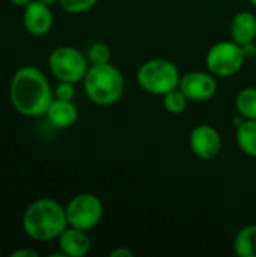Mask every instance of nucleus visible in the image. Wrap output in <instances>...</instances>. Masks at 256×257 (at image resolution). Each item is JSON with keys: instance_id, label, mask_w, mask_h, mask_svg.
I'll return each instance as SVG.
<instances>
[{"instance_id": "f257e3e1", "label": "nucleus", "mask_w": 256, "mask_h": 257, "mask_svg": "<svg viewBox=\"0 0 256 257\" xmlns=\"http://www.w3.org/2000/svg\"><path fill=\"white\" fill-rule=\"evenodd\" d=\"M9 96L17 113L26 117H39L45 116L53 102L54 90L41 69L26 65L12 75Z\"/></svg>"}, {"instance_id": "f03ea898", "label": "nucleus", "mask_w": 256, "mask_h": 257, "mask_svg": "<svg viewBox=\"0 0 256 257\" xmlns=\"http://www.w3.org/2000/svg\"><path fill=\"white\" fill-rule=\"evenodd\" d=\"M66 227L68 220L65 208L50 197L36 199L24 211L23 229L33 241L45 242L57 239Z\"/></svg>"}, {"instance_id": "7ed1b4c3", "label": "nucleus", "mask_w": 256, "mask_h": 257, "mask_svg": "<svg viewBox=\"0 0 256 257\" xmlns=\"http://www.w3.org/2000/svg\"><path fill=\"white\" fill-rule=\"evenodd\" d=\"M83 87L88 98L101 107L116 104L124 95L125 80L118 68L109 63L89 65L83 78Z\"/></svg>"}, {"instance_id": "20e7f679", "label": "nucleus", "mask_w": 256, "mask_h": 257, "mask_svg": "<svg viewBox=\"0 0 256 257\" xmlns=\"http://www.w3.org/2000/svg\"><path fill=\"white\" fill-rule=\"evenodd\" d=\"M181 75L177 65L167 59H151L140 65L137 71V83L146 93L164 96L180 87Z\"/></svg>"}, {"instance_id": "39448f33", "label": "nucleus", "mask_w": 256, "mask_h": 257, "mask_svg": "<svg viewBox=\"0 0 256 257\" xmlns=\"http://www.w3.org/2000/svg\"><path fill=\"white\" fill-rule=\"evenodd\" d=\"M88 57L74 47L62 45L54 48L48 56V66L57 81L80 83L83 81L89 65Z\"/></svg>"}, {"instance_id": "423d86ee", "label": "nucleus", "mask_w": 256, "mask_h": 257, "mask_svg": "<svg viewBox=\"0 0 256 257\" xmlns=\"http://www.w3.org/2000/svg\"><path fill=\"white\" fill-rule=\"evenodd\" d=\"M244 54L241 45L234 41H222L214 44L205 57L208 72L214 77H232L235 75L244 65Z\"/></svg>"}, {"instance_id": "0eeeda50", "label": "nucleus", "mask_w": 256, "mask_h": 257, "mask_svg": "<svg viewBox=\"0 0 256 257\" xmlns=\"http://www.w3.org/2000/svg\"><path fill=\"white\" fill-rule=\"evenodd\" d=\"M68 226L81 230H92L103 218L104 208L101 200L92 193H80L74 196L65 206Z\"/></svg>"}, {"instance_id": "6e6552de", "label": "nucleus", "mask_w": 256, "mask_h": 257, "mask_svg": "<svg viewBox=\"0 0 256 257\" xmlns=\"http://www.w3.org/2000/svg\"><path fill=\"white\" fill-rule=\"evenodd\" d=\"M189 146L195 157L204 161H210L214 160L222 151V136L214 126L201 123L192 130Z\"/></svg>"}, {"instance_id": "1a4fd4ad", "label": "nucleus", "mask_w": 256, "mask_h": 257, "mask_svg": "<svg viewBox=\"0 0 256 257\" xmlns=\"http://www.w3.org/2000/svg\"><path fill=\"white\" fill-rule=\"evenodd\" d=\"M180 89L189 101L204 102L211 99L217 92V80L211 72L193 71L181 77Z\"/></svg>"}, {"instance_id": "9d476101", "label": "nucleus", "mask_w": 256, "mask_h": 257, "mask_svg": "<svg viewBox=\"0 0 256 257\" xmlns=\"http://www.w3.org/2000/svg\"><path fill=\"white\" fill-rule=\"evenodd\" d=\"M24 29L33 36H44L53 27V12L48 5L33 0L30 2L23 12Z\"/></svg>"}, {"instance_id": "9b49d317", "label": "nucleus", "mask_w": 256, "mask_h": 257, "mask_svg": "<svg viewBox=\"0 0 256 257\" xmlns=\"http://www.w3.org/2000/svg\"><path fill=\"white\" fill-rule=\"evenodd\" d=\"M59 250H62L66 257L86 256L92 248V241L86 230L68 226L57 238Z\"/></svg>"}, {"instance_id": "f8f14e48", "label": "nucleus", "mask_w": 256, "mask_h": 257, "mask_svg": "<svg viewBox=\"0 0 256 257\" xmlns=\"http://www.w3.org/2000/svg\"><path fill=\"white\" fill-rule=\"evenodd\" d=\"M45 117L53 126L60 128V130H66V128H71L77 123L78 110L72 101L54 98L53 102L50 104L47 113H45Z\"/></svg>"}, {"instance_id": "ddd939ff", "label": "nucleus", "mask_w": 256, "mask_h": 257, "mask_svg": "<svg viewBox=\"0 0 256 257\" xmlns=\"http://www.w3.org/2000/svg\"><path fill=\"white\" fill-rule=\"evenodd\" d=\"M231 39L238 45L255 41L256 38V17L249 11L238 12L231 21Z\"/></svg>"}, {"instance_id": "4468645a", "label": "nucleus", "mask_w": 256, "mask_h": 257, "mask_svg": "<svg viewBox=\"0 0 256 257\" xmlns=\"http://www.w3.org/2000/svg\"><path fill=\"white\" fill-rule=\"evenodd\" d=\"M234 251L240 257H256V224L244 226L237 232Z\"/></svg>"}, {"instance_id": "2eb2a0df", "label": "nucleus", "mask_w": 256, "mask_h": 257, "mask_svg": "<svg viewBox=\"0 0 256 257\" xmlns=\"http://www.w3.org/2000/svg\"><path fill=\"white\" fill-rule=\"evenodd\" d=\"M237 145L243 154L256 158V120L246 119L237 126Z\"/></svg>"}, {"instance_id": "dca6fc26", "label": "nucleus", "mask_w": 256, "mask_h": 257, "mask_svg": "<svg viewBox=\"0 0 256 257\" xmlns=\"http://www.w3.org/2000/svg\"><path fill=\"white\" fill-rule=\"evenodd\" d=\"M235 108L244 119L256 120V87H246L237 93Z\"/></svg>"}, {"instance_id": "f3484780", "label": "nucleus", "mask_w": 256, "mask_h": 257, "mask_svg": "<svg viewBox=\"0 0 256 257\" xmlns=\"http://www.w3.org/2000/svg\"><path fill=\"white\" fill-rule=\"evenodd\" d=\"M187 104H189V98L183 93V90L180 87L170 90L169 93H166L163 96L164 110L167 113H170V114H181V113H184L186 108H187Z\"/></svg>"}, {"instance_id": "a211bd4d", "label": "nucleus", "mask_w": 256, "mask_h": 257, "mask_svg": "<svg viewBox=\"0 0 256 257\" xmlns=\"http://www.w3.org/2000/svg\"><path fill=\"white\" fill-rule=\"evenodd\" d=\"M110 59H112L110 47L107 44H104V42H95L88 50V60H89L91 65L109 63Z\"/></svg>"}, {"instance_id": "6ab92c4d", "label": "nucleus", "mask_w": 256, "mask_h": 257, "mask_svg": "<svg viewBox=\"0 0 256 257\" xmlns=\"http://www.w3.org/2000/svg\"><path fill=\"white\" fill-rule=\"evenodd\" d=\"M57 3L60 5V8L65 12H69V14H83V12L92 9L98 3V0H59Z\"/></svg>"}, {"instance_id": "aec40b11", "label": "nucleus", "mask_w": 256, "mask_h": 257, "mask_svg": "<svg viewBox=\"0 0 256 257\" xmlns=\"http://www.w3.org/2000/svg\"><path fill=\"white\" fill-rule=\"evenodd\" d=\"M75 96V89L74 83L68 81H59V84L54 89V98L57 99H65V101H72Z\"/></svg>"}, {"instance_id": "412c9836", "label": "nucleus", "mask_w": 256, "mask_h": 257, "mask_svg": "<svg viewBox=\"0 0 256 257\" xmlns=\"http://www.w3.org/2000/svg\"><path fill=\"white\" fill-rule=\"evenodd\" d=\"M241 50H243V54L246 59H252L256 56V44L255 41L252 42H247V44H243L241 45Z\"/></svg>"}, {"instance_id": "4be33fe9", "label": "nucleus", "mask_w": 256, "mask_h": 257, "mask_svg": "<svg viewBox=\"0 0 256 257\" xmlns=\"http://www.w3.org/2000/svg\"><path fill=\"white\" fill-rule=\"evenodd\" d=\"M112 257H133V251L125 248V247H116L115 250L110 251Z\"/></svg>"}, {"instance_id": "5701e85b", "label": "nucleus", "mask_w": 256, "mask_h": 257, "mask_svg": "<svg viewBox=\"0 0 256 257\" xmlns=\"http://www.w3.org/2000/svg\"><path fill=\"white\" fill-rule=\"evenodd\" d=\"M11 257H38V253L32 248H21V250L14 251Z\"/></svg>"}, {"instance_id": "b1692460", "label": "nucleus", "mask_w": 256, "mask_h": 257, "mask_svg": "<svg viewBox=\"0 0 256 257\" xmlns=\"http://www.w3.org/2000/svg\"><path fill=\"white\" fill-rule=\"evenodd\" d=\"M14 6H18V8H26L30 2H33V0H9Z\"/></svg>"}, {"instance_id": "393cba45", "label": "nucleus", "mask_w": 256, "mask_h": 257, "mask_svg": "<svg viewBox=\"0 0 256 257\" xmlns=\"http://www.w3.org/2000/svg\"><path fill=\"white\" fill-rule=\"evenodd\" d=\"M39 2H42V3H45V5H48V6H51V5H54L56 2H59V0H39Z\"/></svg>"}, {"instance_id": "a878e982", "label": "nucleus", "mask_w": 256, "mask_h": 257, "mask_svg": "<svg viewBox=\"0 0 256 257\" xmlns=\"http://www.w3.org/2000/svg\"><path fill=\"white\" fill-rule=\"evenodd\" d=\"M249 2H250V3H252V5L256 8V0H249Z\"/></svg>"}, {"instance_id": "bb28decb", "label": "nucleus", "mask_w": 256, "mask_h": 257, "mask_svg": "<svg viewBox=\"0 0 256 257\" xmlns=\"http://www.w3.org/2000/svg\"><path fill=\"white\" fill-rule=\"evenodd\" d=\"M0 256H2V248H0Z\"/></svg>"}]
</instances>
